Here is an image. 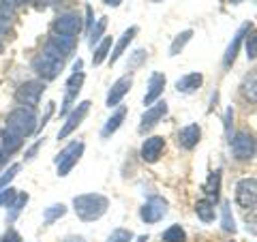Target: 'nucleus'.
Returning a JSON list of instances; mask_svg holds the SVG:
<instances>
[{
	"instance_id": "nucleus-32",
	"label": "nucleus",
	"mask_w": 257,
	"mask_h": 242,
	"mask_svg": "<svg viewBox=\"0 0 257 242\" xmlns=\"http://www.w3.org/2000/svg\"><path fill=\"white\" fill-rule=\"evenodd\" d=\"M107 28V18H101L99 22H96V26L90 30V37H88V43H90V47H94L96 43L101 41V37H103V32H105Z\"/></svg>"
},
{
	"instance_id": "nucleus-16",
	"label": "nucleus",
	"mask_w": 257,
	"mask_h": 242,
	"mask_svg": "<svg viewBox=\"0 0 257 242\" xmlns=\"http://www.w3.org/2000/svg\"><path fill=\"white\" fill-rule=\"evenodd\" d=\"M165 88V75L163 73H152L148 79V90L144 94V105H155L159 101V96L163 94Z\"/></svg>"
},
{
	"instance_id": "nucleus-42",
	"label": "nucleus",
	"mask_w": 257,
	"mask_h": 242,
	"mask_svg": "<svg viewBox=\"0 0 257 242\" xmlns=\"http://www.w3.org/2000/svg\"><path fill=\"white\" fill-rule=\"evenodd\" d=\"M41 144H43V140H39L35 146H30L28 150H26V161H30V159H35V155H37V150L41 148Z\"/></svg>"
},
{
	"instance_id": "nucleus-28",
	"label": "nucleus",
	"mask_w": 257,
	"mask_h": 242,
	"mask_svg": "<svg viewBox=\"0 0 257 242\" xmlns=\"http://www.w3.org/2000/svg\"><path fill=\"white\" fill-rule=\"evenodd\" d=\"M191 37H193V30H182L180 35H176V39L170 45V56H178L184 50V45L191 41Z\"/></svg>"
},
{
	"instance_id": "nucleus-45",
	"label": "nucleus",
	"mask_w": 257,
	"mask_h": 242,
	"mask_svg": "<svg viewBox=\"0 0 257 242\" xmlns=\"http://www.w3.org/2000/svg\"><path fill=\"white\" fill-rule=\"evenodd\" d=\"M5 159H7V155H5V152H3V148H0V165H3V163H5Z\"/></svg>"
},
{
	"instance_id": "nucleus-19",
	"label": "nucleus",
	"mask_w": 257,
	"mask_h": 242,
	"mask_svg": "<svg viewBox=\"0 0 257 242\" xmlns=\"http://www.w3.org/2000/svg\"><path fill=\"white\" fill-rule=\"evenodd\" d=\"M240 94L246 103H253L257 105V71H248L244 75L242 84H240Z\"/></svg>"
},
{
	"instance_id": "nucleus-43",
	"label": "nucleus",
	"mask_w": 257,
	"mask_h": 242,
	"mask_svg": "<svg viewBox=\"0 0 257 242\" xmlns=\"http://www.w3.org/2000/svg\"><path fill=\"white\" fill-rule=\"evenodd\" d=\"M86 13H88V20H86V26L92 30V7H86Z\"/></svg>"
},
{
	"instance_id": "nucleus-26",
	"label": "nucleus",
	"mask_w": 257,
	"mask_h": 242,
	"mask_svg": "<svg viewBox=\"0 0 257 242\" xmlns=\"http://www.w3.org/2000/svg\"><path fill=\"white\" fill-rule=\"evenodd\" d=\"M26 204H28V193H18V195H15V199L9 204V210H11V212H9V216H7V221L13 223V221L20 216V212L24 210V206H26Z\"/></svg>"
},
{
	"instance_id": "nucleus-17",
	"label": "nucleus",
	"mask_w": 257,
	"mask_h": 242,
	"mask_svg": "<svg viewBox=\"0 0 257 242\" xmlns=\"http://www.w3.org/2000/svg\"><path fill=\"white\" fill-rule=\"evenodd\" d=\"M199 137H202L199 125H187V127H182L178 133V146H182L184 150H191L199 144Z\"/></svg>"
},
{
	"instance_id": "nucleus-7",
	"label": "nucleus",
	"mask_w": 257,
	"mask_h": 242,
	"mask_svg": "<svg viewBox=\"0 0 257 242\" xmlns=\"http://www.w3.org/2000/svg\"><path fill=\"white\" fill-rule=\"evenodd\" d=\"M236 204L240 208H255L257 206V180L242 178L236 184Z\"/></svg>"
},
{
	"instance_id": "nucleus-14",
	"label": "nucleus",
	"mask_w": 257,
	"mask_h": 242,
	"mask_svg": "<svg viewBox=\"0 0 257 242\" xmlns=\"http://www.w3.org/2000/svg\"><path fill=\"white\" fill-rule=\"evenodd\" d=\"M131 84H133V77H131V75H122L120 79H116L114 86H111V88H109V92H107L105 105H107V107H116V105H120V101L124 99V94L131 90Z\"/></svg>"
},
{
	"instance_id": "nucleus-8",
	"label": "nucleus",
	"mask_w": 257,
	"mask_h": 242,
	"mask_svg": "<svg viewBox=\"0 0 257 242\" xmlns=\"http://www.w3.org/2000/svg\"><path fill=\"white\" fill-rule=\"evenodd\" d=\"M165 214H167V201L159 195L150 197L146 204L140 208V219L144 223H159Z\"/></svg>"
},
{
	"instance_id": "nucleus-5",
	"label": "nucleus",
	"mask_w": 257,
	"mask_h": 242,
	"mask_svg": "<svg viewBox=\"0 0 257 242\" xmlns=\"http://www.w3.org/2000/svg\"><path fill=\"white\" fill-rule=\"evenodd\" d=\"M229 144H231V152H234L238 161H251L257 152V140L248 131H238L229 140Z\"/></svg>"
},
{
	"instance_id": "nucleus-13",
	"label": "nucleus",
	"mask_w": 257,
	"mask_h": 242,
	"mask_svg": "<svg viewBox=\"0 0 257 242\" xmlns=\"http://www.w3.org/2000/svg\"><path fill=\"white\" fill-rule=\"evenodd\" d=\"M165 114H167V103H165V101H157L155 105H150L146 111H144V116H142V120H140V127H138V131H140V133L150 131V129L155 127Z\"/></svg>"
},
{
	"instance_id": "nucleus-31",
	"label": "nucleus",
	"mask_w": 257,
	"mask_h": 242,
	"mask_svg": "<svg viewBox=\"0 0 257 242\" xmlns=\"http://www.w3.org/2000/svg\"><path fill=\"white\" fill-rule=\"evenodd\" d=\"M244 50H246V58L255 60L257 58V30L251 28L244 37Z\"/></svg>"
},
{
	"instance_id": "nucleus-29",
	"label": "nucleus",
	"mask_w": 257,
	"mask_h": 242,
	"mask_svg": "<svg viewBox=\"0 0 257 242\" xmlns=\"http://www.w3.org/2000/svg\"><path fill=\"white\" fill-rule=\"evenodd\" d=\"M163 242H187V233L180 225H172V227H167L163 231V236H161Z\"/></svg>"
},
{
	"instance_id": "nucleus-20",
	"label": "nucleus",
	"mask_w": 257,
	"mask_h": 242,
	"mask_svg": "<svg viewBox=\"0 0 257 242\" xmlns=\"http://www.w3.org/2000/svg\"><path fill=\"white\" fill-rule=\"evenodd\" d=\"M202 84H204L202 73H189L176 82V90L180 94H193V92H197V88H202Z\"/></svg>"
},
{
	"instance_id": "nucleus-37",
	"label": "nucleus",
	"mask_w": 257,
	"mask_h": 242,
	"mask_svg": "<svg viewBox=\"0 0 257 242\" xmlns=\"http://www.w3.org/2000/svg\"><path fill=\"white\" fill-rule=\"evenodd\" d=\"M15 195H18V191L11 189V187H7L5 191H0V208H3V206H9L11 201L15 199Z\"/></svg>"
},
{
	"instance_id": "nucleus-30",
	"label": "nucleus",
	"mask_w": 257,
	"mask_h": 242,
	"mask_svg": "<svg viewBox=\"0 0 257 242\" xmlns=\"http://www.w3.org/2000/svg\"><path fill=\"white\" fill-rule=\"evenodd\" d=\"M67 214V206H62V204H54L50 208H45V212H43V221L45 225H52L54 221H58L60 216Z\"/></svg>"
},
{
	"instance_id": "nucleus-44",
	"label": "nucleus",
	"mask_w": 257,
	"mask_h": 242,
	"mask_svg": "<svg viewBox=\"0 0 257 242\" xmlns=\"http://www.w3.org/2000/svg\"><path fill=\"white\" fill-rule=\"evenodd\" d=\"M122 0H105V5H109V7H118Z\"/></svg>"
},
{
	"instance_id": "nucleus-34",
	"label": "nucleus",
	"mask_w": 257,
	"mask_h": 242,
	"mask_svg": "<svg viewBox=\"0 0 257 242\" xmlns=\"http://www.w3.org/2000/svg\"><path fill=\"white\" fill-rule=\"evenodd\" d=\"M244 223H246V229L257 236V208H248L244 212Z\"/></svg>"
},
{
	"instance_id": "nucleus-2",
	"label": "nucleus",
	"mask_w": 257,
	"mask_h": 242,
	"mask_svg": "<svg viewBox=\"0 0 257 242\" xmlns=\"http://www.w3.org/2000/svg\"><path fill=\"white\" fill-rule=\"evenodd\" d=\"M7 129L13 131L15 135H20L22 140L24 137H30L32 133L37 131V118L35 111L30 107H18L13 109L9 116H7Z\"/></svg>"
},
{
	"instance_id": "nucleus-12",
	"label": "nucleus",
	"mask_w": 257,
	"mask_h": 242,
	"mask_svg": "<svg viewBox=\"0 0 257 242\" xmlns=\"http://www.w3.org/2000/svg\"><path fill=\"white\" fill-rule=\"evenodd\" d=\"M163 148H165V140L161 135H152L146 137L142 144V150H140V157L146 161V163H157L159 157L163 155Z\"/></svg>"
},
{
	"instance_id": "nucleus-15",
	"label": "nucleus",
	"mask_w": 257,
	"mask_h": 242,
	"mask_svg": "<svg viewBox=\"0 0 257 242\" xmlns=\"http://www.w3.org/2000/svg\"><path fill=\"white\" fill-rule=\"evenodd\" d=\"M253 28V24L248 22V24H242L240 26V30L234 35V39H231V43H229V47H227V52H225V56H223V64L225 67H231V64L236 62V56H238V50H240V45H242V41H244V37H246V32Z\"/></svg>"
},
{
	"instance_id": "nucleus-21",
	"label": "nucleus",
	"mask_w": 257,
	"mask_h": 242,
	"mask_svg": "<svg viewBox=\"0 0 257 242\" xmlns=\"http://www.w3.org/2000/svg\"><path fill=\"white\" fill-rule=\"evenodd\" d=\"M22 137L20 135H15L13 131H9V129H3V131H0V148H3V152L7 157L9 155H13V152H18L20 148H22Z\"/></svg>"
},
{
	"instance_id": "nucleus-47",
	"label": "nucleus",
	"mask_w": 257,
	"mask_h": 242,
	"mask_svg": "<svg viewBox=\"0 0 257 242\" xmlns=\"http://www.w3.org/2000/svg\"><path fill=\"white\" fill-rule=\"evenodd\" d=\"M26 3H37V0H26Z\"/></svg>"
},
{
	"instance_id": "nucleus-3",
	"label": "nucleus",
	"mask_w": 257,
	"mask_h": 242,
	"mask_svg": "<svg viewBox=\"0 0 257 242\" xmlns=\"http://www.w3.org/2000/svg\"><path fill=\"white\" fill-rule=\"evenodd\" d=\"M32 71H35L43 82H52V79H56L60 75L62 60L56 58V56H52V54H47V52H41L35 60H32Z\"/></svg>"
},
{
	"instance_id": "nucleus-25",
	"label": "nucleus",
	"mask_w": 257,
	"mask_h": 242,
	"mask_svg": "<svg viewBox=\"0 0 257 242\" xmlns=\"http://www.w3.org/2000/svg\"><path fill=\"white\" fill-rule=\"evenodd\" d=\"M195 214L202 219L204 223H212L214 221V201L210 199H197V204H195Z\"/></svg>"
},
{
	"instance_id": "nucleus-35",
	"label": "nucleus",
	"mask_w": 257,
	"mask_h": 242,
	"mask_svg": "<svg viewBox=\"0 0 257 242\" xmlns=\"http://www.w3.org/2000/svg\"><path fill=\"white\" fill-rule=\"evenodd\" d=\"M18 172H20V163H13L3 176H0V189H7V187H9V182L15 178V176H18Z\"/></svg>"
},
{
	"instance_id": "nucleus-11",
	"label": "nucleus",
	"mask_w": 257,
	"mask_h": 242,
	"mask_svg": "<svg viewBox=\"0 0 257 242\" xmlns=\"http://www.w3.org/2000/svg\"><path fill=\"white\" fill-rule=\"evenodd\" d=\"M90 105H92L90 101H82L77 107H73V111H71V114L67 116V123H64L62 129L58 131V140H64V137L71 135L79 125L84 123V118L88 116V111H90Z\"/></svg>"
},
{
	"instance_id": "nucleus-10",
	"label": "nucleus",
	"mask_w": 257,
	"mask_h": 242,
	"mask_svg": "<svg viewBox=\"0 0 257 242\" xmlns=\"http://www.w3.org/2000/svg\"><path fill=\"white\" fill-rule=\"evenodd\" d=\"M84 79H86V75L82 73V71H73L71 77L67 79V92H64V103H62L60 116H67V111L73 107V103L77 101V94L84 86Z\"/></svg>"
},
{
	"instance_id": "nucleus-22",
	"label": "nucleus",
	"mask_w": 257,
	"mask_h": 242,
	"mask_svg": "<svg viewBox=\"0 0 257 242\" xmlns=\"http://www.w3.org/2000/svg\"><path fill=\"white\" fill-rule=\"evenodd\" d=\"M202 191L206 193V197L210 199V201H219L221 197V169H216V172H212L210 176H208V180L204 182V187Z\"/></svg>"
},
{
	"instance_id": "nucleus-40",
	"label": "nucleus",
	"mask_w": 257,
	"mask_h": 242,
	"mask_svg": "<svg viewBox=\"0 0 257 242\" xmlns=\"http://www.w3.org/2000/svg\"><path fill=\"white\" fill-rule=\"evenodd\" d=\"M54 105H56V103H47V111H45V116H43V120H41V123H39V125H37V129H43V127L47 125V120H50V118H52V114H54V109H56Z\"/></svg>"
},
{
	"instance_id": "nucleus-39",
	"label": "nucleus",
	"mask_w": 257,
	"mask_h": 242,
	"mask_svg": "<svg viewBox=\"0 0 257 242\" xmlns=\"http://www.w3.org/2000/svg\"><path fill=\"white\" fill-rule=\"evenodd\" d=\"M0 242H22V238H20V233L15 229H9L3 238H0Z\"/></svg>"
},
{
	"instance_id": "nucleus-9",
	"label": "nucleus",
	"mask_w": 257,
	"mask_h": 242,
	"mask_svg": "<svg viewBox=\"0 0 257 242\" xmlns=\"http://www.w3.org/2000/svg\"><path fill=\"white\" fill-rule=\"evenodd\" d=\"M84 28V22L77 13H62L54 20V32L56 35H69V37H77Z\"/></svg>"
},
{
	"instance_id": "nucleus-4",
	"label": "nucleus",
	"mask_w": 257,
	"mask_h": 242,
	"mask_svg": "<svg viewBox=\"0 0 257 242\" xmlns=\"http://www.w3.org/2000/svg\"><path fill=\"white\" fill-rule=\"evenodd\" d=\"M84 142H71L67 148H62L58 152V157H56V165H58V176H67L71 169L77 165V161L82 159L84 155Z\"/></svg>"
},
{
	"instance_id": "nucleus-41",
	"label": "nucleus",
	"mask_w": 257,
	"mask_h": 242,
	"mask_svg": "<svg viewBox=\"0 0 257 242\" xmlns=\"http://www.w3.org/2000/svg\"><path fill=\"white\" fill-rule=\"evenodd\" d=\"M231 125H234V109H227L225 111V133H227V137H229V129H231Z\"/></svg>"
},
{
	"instance_id": "nucleus-24",
	"label": "nucleus",
	"mask_w": 257,
	"mask_h": 242,
	"mask_svg": "<svg viewBox=\"0 0 257 242\" xmlns=\"http://www.w3.org/2000/svg\"><path fill=\"white\" fill-rule=\"evenodd\" d=\"M124 118H126V107H120L114 116H111L107 123H105V127H103V131H101V137H109V135H114L118 129H120V125L124 123Z\"/></svg>"
},
{
	"instance_id": "nucleus-27",
	"label": "nucleus",
	"mask_w": 257,
	"mask_h": 242,
	"mask_svg": "<svg viewBox=\"0 0 257 242\" xmlns=\"http://www.w3.org/2000/svg\"><path fill=\"white\" fill-rule=\"evenodd\" d=\"M111 37H107V39H103V41L96 45V50H94V54H92V64L94 67H99V64H103L105 62V58L109 56V50H111Z\"/></svg>"
},
{
	"instance_id": "nucleus-1",
	"label": "nucleus",
	"mask_w": 257,
	"mask_h": 242,
	"mask_svg": "<svg viewBox=\"0 0 257 242\" xmlns=\"http://www.w3.org/2000/svg\"><path fill=\"white\" fill-rule=\"evenodd\" d=\"M109 208V199L101 193H86V195H77L73 199V210L82 221L90 223L101 219Z\"/></svg>"
},
{
	"instance_id": "nucleus-48",
	"label": "nucleus",
	"mask_w": 257,
	"mask_h": 242,
	"mask_svg": "<svg viewBox=\"0 0 257 242\" xmlns=\"http://www.w3.org/2000/svg\"><path fill=\"white\" fill-rule=\"evenodd\" d=\"M152 3H161V0H152Z\"/></svg>"
},
{
	"instance_id": "nucleus-18",
	"label": "nucleus",
	"mask_w": 257,
	"mask_h": 242,
	"mask_svg": "<svg viewBox=\"0 0 257 242\" xmlns=\"http://www.w3.org/2000/svg\"><path fill=\"white\" fill-rule=\"evenodd\" d=\"M138 32H140L138 26H131L128 30H124V35L118 39V43L114 45V50H111V54H109V64H116V62L120 60V56L126 52V47L131 45V41L135 39V35H138Z\"/></svg>"
},
{
	"instance_id": "nucleus-33",
	"label": "nucleus",
	"mask_w": 257,
	"mask_h": 242,
	"mask_svg": "<svg viewBox=\"0 0 257 242\" xmlns=\"http://www.w3.org/2000/svg\"><path fill=\"white\" fill-rule=\"evenodd\" d=\"M229 204H227V201H225V204H223V229L225 231H227V233H236V223H234V216H231V210H229Z\"/></svg>"
},
{
	"instance_id": "nucleus-46",
	"label": "nucleus",
	"mask_w": 257,
	"mask_h": 242,
	"mask_svg": "<svg viewBox=\"0 0 257 242\" xmlns=\"http://www.w3.org/2000/svg\"><path fill=\"white\" fill-rule=\"evenodd\" d=\"M225 3H229V5H238V3H242V0H225Z\"/></svg>"
},
{
	"instance_id": "nucleus-6",
	"label": "nucleus",
	"mask_w": 257,
	"mask_h": 242,
	"mask_svg": "<svg viewBox=\"0 0 257 242\" xmlns=\"http://www.w3.org/2000/svg\"><path fill=\"white\" fill-rule=\"evenodd\" d=\"M45 90L43 82H37V79H32V82H24L18 90H15V101L20 103L24 107H37L39 105V99H41V94Z\"/></svg>"
},
{
	"instance_id": "nucleus-36",
	"label": "nucleus",
	"mask_w": 257,
	"mask_h": 242,
	"mask_svg": "<svg viewBox=\"0 0 257 242\" xmlns=\"http://www.w3.org/2000/svg\"><path fill=\"white\" fill-rule=\"evenodd\" d=\"M133 240V233L128 231V229H114L111 231V236L107 238V242H131Z\"/></svg>"
},
{
	"instance_id": "nucleus-38",
	"label": "nucleus",
	"mask_w": 257,
	"mask_h": 242,
	"mask_svg": "<svg viewBox=\"0 0 257 242\" xmlns=\"http://www.w3.org/2000/svg\"><path fill=\"white\" fill-rule=\"evenodd\" d=\"M144 58H146V52H144V50H135V52H133V58H131V64H128V67L135 69Z\"/></svg>"
},
{
	"instance_id": "nucleus-23",
	"label": "nucleus",
	"mask_w": 257,
	"mask_h": 242,
	"mask_svg": "<svg viewBox=\"0 0 257 242\" xmlns=\"http://www.w3.org/2000/svg\"><path fill=\"white\" fill-rule=\"evenodd\" d=\"M47 43H50L52 47H56V50H58V52L64 56V58H67V56L73 52V47H75V37H69V35H56V32H54Z\"/></svg>"
}]
</instances>
